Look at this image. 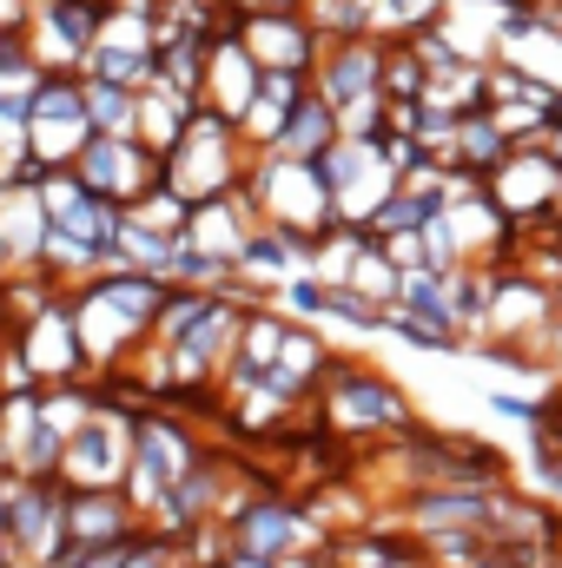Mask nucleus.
Masks as SVG:
<instances>
[{
  "instance_id": "1",
  "label": "nucleus",
  "mask_w": 562,
  "mask_h": 568,
  "mask_svg": "<svg viewBox=\"0 0 562 568\" xmlns=\"http://www.w3.org/2000/svg\"><path fill=\"white\" fill-rule=\"evenodd\" d=\"M331 410H338V424L351 429H411V404H404V390L391 384V377H344L338 384V397H331Z\"/></svg>"
},
{
  "instance_id": "2",
  "label": "nucleus",
  "mask_w": 562,
  "mask_h": 568,
  "mask_svg": "<svg viewBox=\"0 0 562 568\" xmlns=\"http://www.w3.org/2000/svg\"><path fill=\"white\" fill-rule=\"evenodd\" d=\"M318 93L331 100V106H351V100H371V93H384V47H371L364 33H351L331 60H324V73H318Z\"/></svg>"
},
{
  "instance_id": "3",
  "label": "nucleus",
  "mask_w": 562,
  "mask_h": 568,
  "mask_svg": "<svg viewBox=\"0 0 562 568\" xmlns=\"http://www.w3.org/2000/svg\"><path fill=\"white\" fill-rule=\"evenodd\" d=\"M510 152H516V140H510V133L490 120V106H476V113H463V120H456L450 165H470V172H483V179H490V172H496Z\"/></svg>"
},
{
  "instance_id": "4",
  "label": "nucleus",
  "mask_w": 562,
  "mask_h": 568,
  "mask_svg": "<svg viewBox=\"0 0 562 568\" xmlns=\"http://www.w3.org/2000/svg\"><path fill=\"white\" fill-rule=\"evenodd\" d=\"M338 133H344V126H338V106H331L324 93H304V100L291 106V120H284L279 152H284V159H318Z\"/></svg>"
},
{
  "instance_id": "5",
  "label": "nucleus",
  "mask_w": 562,
  "mask_h": 568,
  "mask_svg": "<svg viewBox=\"0 0 562 568\" xmlns=\"http://www.w3.org/2000/svg\"><path fill=\"white\" fill-rule=\"evenodd\" d=\"M398 304L418 311V317H430V324H443V331H463V324H456V304H450V272H436V265H411Z\"/></svg>"
},
{
  "instance_id": "6",
  "label": "nucleus",
  "mask_w": 562,
  "mask_h": 568,
  "mask_svg": "<svg viewBox=\"0 0 562 568\" xmlns=\"http://www.w3.org/2000/svg\"><path fill=\"white\" fill-rule=\"evenodd\" d=\"M291 542H298V509H284V503H259V509L245 516V549H252V556H272V562H279Z\"/></svg>"
},
{
  "instance_id": "7",
  "label": "nucleus",
  "mask_w": 562,
  "mask_h": 568,
  "mask_svg": "<svg viewBox=\"0 0 562 568\" xmlns=\"http://www.w3.org/2000/svg\"><path fill=\"white\" fill-rule=\"evenodd\" d=\"M423 93H430V60L418 47L384 53V100H423Z\"/></svg>"
},
{
  "instance_id": "8",
  "label": "nucleus",
  "mask_w": 562,
  "mask_h": 568,
  "mask_svg": "<svg viewBox=\"0 0 562 568\" xmlns=\"http://www.w3.org/2000/svg\"><path fill=\"white\" fill-rule=\"evenodd\" d=\"M490 410H496V417H510V424H543V417L556 410V397H516V390H496V397H490Z\"/></svg>"
},
{
  "instance_id": "9",
  "label": "nucleus",
  "mask_w": 562,
  "mask_h": 568,
  "mask_svg": "<svg viewBox=\"0 0 562 568\" xmlns=\"http://www.w3.org/2000/svg\"><path fill=\"white\" fill-rule=\"evenodd\" d=\"M284 304H291V311H304V317H324V284L291 278V284H284Z\"/></svg>"
},
{
  "instance_id": "10",
  "label": "nucleus",
  "mask_w": 562,
  "mask_h": 568,
  "mask_svg": "<svg viewBox=\"0 0 562 568\" xmlns=\"http://www.w3.org/2000/svg\"><path fill=\"white\" fill-rule=\"evenodd\" d=\"M107 73H113V80H140L145 67L140 60H127V53H107Z\"/></svg>"
},
{
  "instance_id": "11",
  "label": "nucleus",
  "mask_w": 562,
  "mask_h": 568,
  "mask_svg": "<svg viewBox=\"0 0 562 568\" xmlns=\"http://www.w3.org/2000/svg\"><path fill=\"white\" fill-rule=\"evenodd\" d=\"M543 568H562V556H550V562H543Z\"/></svg>"
}]
</instances>
